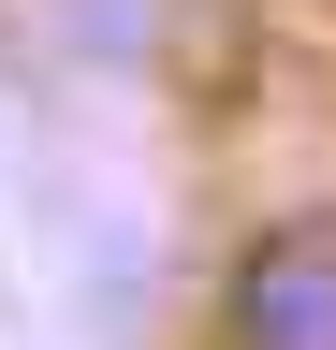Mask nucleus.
I'll use <instances>...</instances> for the list:
<instances>
[{"label": "nucleus", "instance_id": "obj_1", "mask_svg": "<svg viewBox=\"0 0 336 350\" xmlns=\"http://www.w3.org/2000/svg\"><path fill=\"white\" fill-rule=\"evenodd\" d=\"M205 350H336V219H234L205 278Z\"/></svg>", "mask_w": 336, "mask_h": 350}]
</instances>
